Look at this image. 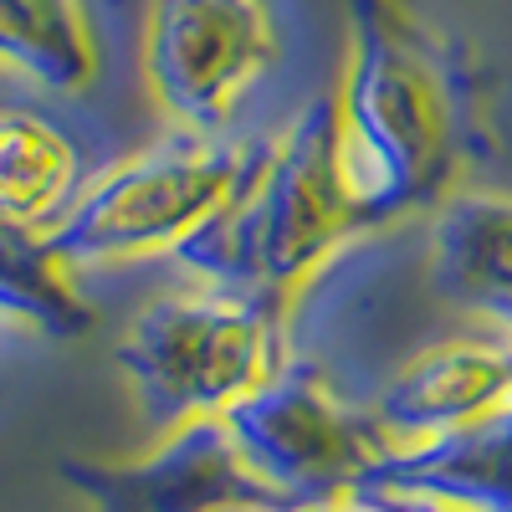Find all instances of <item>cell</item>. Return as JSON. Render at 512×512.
I'll return each mask as SVG.
<instances>
[{"instance_id": "6da1fadb", "label": "cell", "mask_w": 512, "mask_h": 512, "mask_svg": "<svg viewBox=\"0 0 512 512\" xmlns=\"http://www.w3.org/2000/svg\"><path fill=\"white\" fill-rule=\"evenodd\" d=\"M241 190V154L226 144H169L118 164L82 190L47 236L57 262L93 267L200 236Z\"/></svg>"}, {"instance_id": "7a4b0ae2", "label": "cell", "mask_w": 512, "mask_h": 512, "mask_svg": "<svg viewBox=\"0 0 512 512\" xmlns=\"http://www.w3.org/2000/svg\"><path fill=\"white\" fill-rule=\"evenodd\" d=\"M272 62L262 0H159L149 16L154 98L185 128H221Z\"/></svg>"}, {"instance_id": "3957f363", "label": "cell", "mask_w": 512, "mask_h": 512, "mask_svg": "<svg viewBox=\"0 0 512 512\" xmlns=\"http://www.w3.org/2000/svg\"><path fill=\"white\" fill-rule=\"evenodd\" d=\"M256 349L262 333L246 323L241 308L216 297H169L139 318L128 338V364L149 395L169 405H200L236 390Z\"/></svg>"}, {"instance_id": "277c9868", "label": "cell", "mask_w": 512, "mask_h": 512, "mask_svg": "<svg viewBox=\"0 0 512 512\" xmlns=\"http://www.w3.org/2000/svg\"><path fill=\"white\" fill-rule=\"evenodd\" d=\"M82 200V149L41 108H0V221L16 231H57Z\"/></svg>"}, {"instance_id": "5b68a950", "label": "cell", "mask_w": 512, "mask_h": 512, "mask_svg": "<svg viewBox=\"0 0 512 512\" xmlns=\"http://www.w3.org/2000/svg\"><path fill=\"white\" fill-rule=\"evenodd\" d=\"M0 72L72 93L93 77L82 0H0Z\"/></svg>"}, {"instance_id": "8992f818", "label": "cell", "mask_w": 512, "mask_h": 512, "mask_svg": "<svg viewBox=\"0 0 512 512\" xmlns=\"http://www.w3.org/2000/svg\"><path fill=\"white\" fill-rule=\"evenodd\" d=\"M0 313L31 323H72L77 303L57 277L52 246L26 241V231L0 221Z\"/></svg>"}]
</instances>
